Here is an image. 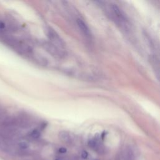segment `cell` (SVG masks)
Here are the masks:
<instances>
[{
	"mask_svg": "<svg viewBox=\"0 0 160 160\" xmlns=\"http://www.w3.org/2000/svg\"><path fill=\"white\" fill-rule=\"evenodd\" d=\"M66 152H67V149L65 148H63V147L59 149V152L60 153H66Z\"/></svg>",
	"mask_w": 160,
	"mask_h": 160,
	"instance_id": "9",
	"label": "cell"
},
{
	"mask_svg": "<svg viewBox=\"0 0 160 160\" xmlns=\"http://www.w3.org/2000/svg\"><path fill=\"white\" fill-rule=\"evenodd\" d=\"M19 146H20V147H21L22 148H23V149H26L29 146L28 144L27 143H26V142H22V143H19Z\"/></svg>",
	"mask_w": 160,
	"mask_h": 160,
	"instance_id": "6",
	"label": "cell"
},
{
	"mask_svg": "<svg viewBox=\"0 0 160 160\" xmlns=\"http://www.w3.org/2000/svg\"><path fill=\"white\" fill-rule=\"evenodd\" d=\"M5 27V25L3 22H0V29H3Z\"/></svg>",
	"mask_w": 160,
	"mask_h": 160,
	"instance_id": "10",
	"label": "cell"
},
{
	"mask_svg": "<svg viewBox=\"0 0 160 160\" xmlns=\"http://www.w3.org/2000/svg\"><path fill=\"white\" fill-rule=\"evenodd\" d=\"M77 24L79 29H81V31L87 36H91V33H90V30L86 24L81 19H77Z\"/></svg>",
	"mask_w": 160,
	"mask_h": 160,
	"instance_id": "1",
	"label": "cell"
},
{
	"mask_svg": "<svg viewBox=\"0 0 160 160\" xmlns=\"http://www.w3.org/2000/svg\"><path fill=\"white\" fill-rule=\"evenodd\" d=\"M88 156V153L87 152H86V151L83 152V153H82V157L83 159H86V158H87Z\"/></svg>",
	"mask_w": 160,
	"mask_h": 160,
	"instance_id": "8",
	"label": "cell"
},
{
	"mask_svg": "<svg viewBox=\"0 0 160 160\" xmlns=\"http://www.w3.org/2000/svg\"><path fill=\"white\" fill-rule=\"evenodd\" d=\"M113 11L115 13V15L116 16V17L121 20H123L125 19V17L120 9L116 5H113Z\"/></svg>",
	"mask_w": 160,
	"mask_h": 160,
	"instance_id": "2",
	"label": "cell"
},
{
	"mask_svg": "<svg viewBox=\"0 0 160 160\" xmlns=\"http://www.w3.org/2000/svg\"><path fill=\"white\" fill-rule=\"evenodd\" d=\"M32 136L34 138H38L40 136V133L38 130H34L32 133Z\"/></svg>",
	"mask_w": 160,
	"mask_h": 160,
	"instance_id": "4",
	"label": "cell"
},
{
	"mask_svg": "<svg viewBox=\"0 0 160 160\" xmlns=\"http://www.w3.org/2000/svg\"><path fill=\"white\" fill-rule=\"evenodd\" d=\"M6 115L4 112H0V123L6 121Z\"/></svg>",
	"mask_w": 160,
	"mask_h": 160,
	"instance_id": "5",
	"label": "cell"
},
{
	"mask_svg": "<svg viewBox=\"0 0 160 160\" xmlns=\"http://www.w3.org/2000/svg\"><path fill=\"white\" fill-rule=\"evenodd\" d=\"M59 138L64 141H68L69 139V135L66 132H62L59 133Z\"/></svg>",
	"mask_w": 160,
	"mask_h": 160,
	"instance_id": "3",
	"label": "cell"
},
{
	"mask_svg": "<svg viewBox=\"0 0 160 160\" xmlns=\"http://www.w3.org/2000/svg\"><path fill=\"white\" fill-rule=\"evenodd\" d=\"M55 160H59V159H55Z\"/></svg>",
	"mask_w": 160,
	"mask_h": 160,
	"instance_id": "11",
	"label": "cell"
},
{
	"mask_svg": "<svg viewBox=\"0 0 160 160\" xmlns=\"http://www.w3.org/2000/svg\"><path fill=\"white\" fill-rule=\"evenodd\" d=\"M88 145L91 147H95L96 146V142L95 140H91L88 143Z\"/></svg>",
	"mask_w": 160,
	"mask_h": 160,
	"instance_id": "7",
	"label": "cell"
}]
</instances>
